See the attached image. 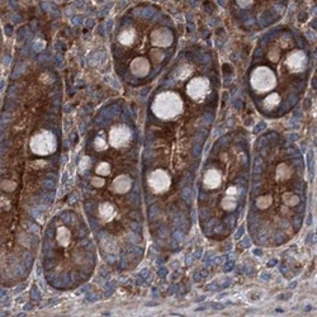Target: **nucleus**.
I'll return each mask as SVG.
<instances>
[{
	"label": "nucleus",
	"mask_w": 317,
	"mask_h": 317,
	"mask_svg": "<svg viewBox=\"0 0 317 317\" xmlns=\"http://www.w3.org/2000/svg\"><path fill=\"white\" fill-rule=\"evenodd\" d=\"M132 180L128 175H120L118 178L114 179L112 189L116 193H126L131 189Z\"/></svg>",
	"instance_id": "8"
},
{
	"label": "nucleus",
	"mask_w": 317,
	"mask_h": 317,
	"mask_svg": "<svg viewBox=\"0 0 317 317\" xmlns=\"http://www.w3.org/2000/svg\"><path fill=\"white\" fill-rule=\"evenodd\" d=\"M192 195H193L192 190L188 189V188H186V189H184L183 193H181V198H183V199L185 200L188 204H190V202H192Z\"/></svg>",
	"instance_id": "18"
},
{
	"label": "nucleus",
	"mask_w": 317,
	"mask_h": 317,
	"mask_svg": "<svg viewBox=\"0 0 317 317\" xmlns=\"http://www.w3.org/2000/svg\"><path fill=\"white\" fill-rule=\"evenodd\" d=\"M279 102H281V98L277 93H273L270 94L267 99H264V108L268 109V111H272L273 108L276 106H278Z\"/></svg>",
	"instance_id": "13"
},
{
	"label": "nucleus",
	"mask_w": 317,
	"mask_h": 317,
	"mask_svg": "<svg viewBox=\"0 0 317 317\" xmlns=\"http://www.w3.org/2000/svg\"><path fill=\"white\" fill-rule=\"evenodd\" d=\"M150 70V65L145 59L139 57V59L134 60L131 64V71L134 75L136 76H145Z\"/></svg>",
	"instance_id": "9"
},
{
	"label": "nucleus",
	"mask_w": 317,
	"mask_h": 317,
	"mask_svg": "<svg viewBox=\"0 0 317 317\" xmlns=\"http://www.w3.org/2000/svg\"><path fill=\"white\" fill-rule=\"evenodd\" d=\"M276 264H277V260H270V262H269L270 267H273V265H276Z\"/></svg>",
	"instance_id": "27"
},
{
	"label": "nucleus",
	"mask_w": 317,
	"mask_h": 317,
	"mask_svg": "<svg viewBox=\"0 0 317 317\" xmlns=\"http://www.w3.org/2000/svg\"><path fill=\"white\" fill-rule=\"evenodd\" d=\"M284 202H286L288 206H296V204L300 203V198L297 195L292 194V193H287L286 197H284Z\"/></svg>",
	"instance_id": "15"
},
{
	"label": "nucleus",
	"mask_w": 317,
	"mask_h": 317,
	"mask_svg": "<svg viewBox=\"0 0 317 317\" xmlns=\"http://www.w3.org/2000/svg\"><path fill=\"white\" fill-rule=\"evenodd\" d=\"M272 200L270 197H263L258 200V207L259 208H267L269 206V202Z\"/></svg>",
	"instance_id": "19"
},
{
	"label": "nucleus",
	"mask_w": 317,
	"mask_h": 317,
	"mask_svg": "<svg viewBox=\"0 0 317 317\" xmlns=\"http://www.w3.org/2000/svg\"><path fill=\"white\" fill-rule=\"evenodd\" d=\"M251 86L259 93L270 92L276 85V75L273 70L267 66L256 67L251 74Z\"/></svg>",
	"instance_id": "2"
},
{
	"label": "nucleus",
	"mask_w": 317,
	"mask_h": 317,
	"mask_svg": "<svg viewBox=\"0 0 317 317\" xmlns=\"http://www.w3.org/2000/svg\"><path fill=\"white\" fill-rule=\"evenodd\" d=\"M94 145H95V149H97V150H104V149L107 148L106 141H104L102 137H97V139H95Z\"/></svg>",
	"instance_id": "17"
},
{
	"label": "nucleus",
	"mask_w": 317,
	"mask_h": 317,
	"mask_svg": "<svg viewBox=\"0 0 317 317\" xmlns=\"http://www.w3.org/2000/svg\"><path fill=\"white\" fill-rule=\"evenodd\" d=\"M1 188H3L4 190H13L14 188H15V184L13 183V181H3V183H1Z\"/></svg>",
	"instance_id": "20"
},
{
	"label": "nucleus",
	"mask_w": 317,
	"mask_h": 317,
	"mask_svg": "<svg viewBox=\"0 0 317 317\" xmlns=\"http://www.w3.org/2000/svg\"><path fill=\"white\" fill-rule=\"evenodd\" d=\"M56 149V140L51 132L42 131L31 140V150L37 155H48Z\"/></svg>",
	"instance_id": "3"
},
{
	"label": "nucleus",
	"mask_w": 317,
	"mask_h": 317,
	"mask_svg": "<svg viewBox=\"0 0 317 317\" xmlns=\"http://www.w3.org/2000/svg\"><path fill=\"white\" fill-rule=\"evenodd\" d=\"M160 273H161V274H160V276H161V277H165V276H166V269H165V268H164V269H162L161 272H160Z\"/></svg>",
	"instance_id": "26"
},
{
	"label": "nucleus",
	"mask_w": 317,
	"mask_h": 317,
	"mask_svg": "<svg viewBox=\"0 0 317 317\" xmlns=\"http://www.w3.org/2000/svg\"><path fill=\"white\" fill-rule=\"evenodd\" d=\"M131 130L125 125L114 126L109 134V142L113 148H122L131 140Z\"/></svg>",
	"instance_id": "4"
},
{
	"label": "nucleus",
	"mask_w": 317,
	"mask_h": 317,
	"mask_svg": "<svg viewBox=\"0 0 317 317\" xmlns=\"http://www.w3.org/2000/svg\"><path fill=\"white\" fill-rule=\"evenodd\" d=\"M249 245H250V240L246 239L245 240V246H249Z\"/></svg>",
	"instance_id": "28"
},
{
	"label": "nucleus",
	"mask_w": 317,
	"mask_h": 317,
	"mask_svg": "<svg viewBox=\"0 0 317 317\" xmlns=\"http://www.w3.org/2000/svg\"><path fill=\"white\" fill-rule=\"evenodd\" d=\"M169 176L165 174L161 170H158V171L153 172L149 178V183H150L151 188L156 192H160L162 189H166L169 186Z\"/></svg>",
	"instance_id": "7"
},
{
	"label": "nucleus",
	"mask_w": 317,
	"mask_h": 317,
	"mask_svg": "<svg viewBox=\"0 0 317 317\" xmlns=\"http://www.w3.org/2000/svg\"><path fill=\"white\" fill-rule=\"evenodd\" d=\"M181 111H183V100L176 93H161L155 98L153 103L154 114L162 120L175 117Z\"/></svg>",
	"instance_id": "1"
},
{
	"label": "nucleus",
	"mask_w": 317,
	"mask_h": 317,
	"mask_svg": "<svg viewBox=\"0 0 317 317\" xmlns=\"http://www.w3.org/2000/svg\"><path fill=\"white\" fill-rule=\"evenodd\" d=\"M254 253H255V255H262V251L260 250H254Z\"/></svg>",
	"instance_id": "29"
},
{
	"label": "nucleus",
	"mask_w": 317,
	"mask_h": 317,
	"mask_svg": "<svg viewBox=\"0 0 317 317\" xmlns=\"http://www.w3.org/2000/svg\"><path fill=\"white\" fill-rule=\"evenodd\" d=\"M208 86L209 84L206 79L195 78L188 84V86H186V92H188V94H189L193 99L199 100L206 95L207 90H208Z\"/></svg>",
	"instance_id": "5"
},
{
	"label": "nucleus",
	"mask_w": 317,
	"mask_h": 317,
	"mask_svg": "<svg viewBox=\"0 0 317 317\" xmlns=\"http://www.w3.org/2000/svg\"><path fill=\"white\" fill-rule=\"evenodd\" d=\"M90 158H88V156H85V158H83V161H81V164H80V169L81 170H86L88 169V167L90 166Z\"/></svg>",
	"instance_id": "21"
},
{
	"label": "nucleus",
	"mask_w": 317,
	"mask_h": 317,
	"mask_svg": "<svg viewBox=\"0 0 317 317\" xmlns=\"http://www.w3.org/2000/svg\"><path fill=\"white\" fill-rule=\"evenodd\" d=\"M263 279H269V276H268V273H265V276L262 277Z\"/></svg>",
	"instance_id": "30"
},
{
	"label": "nucleus",
	"mask_w": 317,
	"mask_h": 317,
	"mask_svg": "<svg viewBox=\"0 0 317 317\" xmlns=\"http://www.w3.org/2000/svg\"><path fill=\"white\" fill-rule=\"evenodd\" d=\"M109 172H111V166H109V164H107V162H102V164L97 167L98 175H108Z\"/></svg>",
	"instance_id": "16"
},
{
	"label": "nucleus",
	"mask_w": 317,
	"mask_h": 317,
	"mask_svg": "<svg viewBox=\"0 0 317 317\" xmlns=\"http://www.w3.org/2000/svg\"><path fill=\"white\" fill-rule=\"evenodd\" d=\"M135 37H136V33H135L134 29H125V31H122V33L120 34V42L122 45L130 46L132 45Z\"/></svg>",
	"instance_id": "12"
},
{
	"label": "nucleus",
	"mask_w": 317,
	"mask_h": 317,
	"mask_svg": "<svg viewBox=\"0 0 317 317\" xmlns=\"http://www.w3.org/2000/svg\"><path fill=\"white\" fill-rule=\"evenodd\" d=\"M242 231H244V226H241V227H240L239 232H237V235H236V239H239V237H241V235H242Z\"/></svg>",
	"instance_id": "24"
},
{
	"label": "nucleus",
	"mask_w": 317,
	"mask_h": 317,
	"mask_svg": "<svg viewBox=\"0 0 317 317\" xmlns=\"http://www.w3.org/2000/svg\"><path fill=\"white\" fill-rule=\"evenodd\" d=\"M220 174H218L217 171H213V170L207 172L206 176H204V184H206L207 186H209V188H216V186L220 184Z\"/></svg>",
	"instance_id": "11"
},
{
	"label": "nucleus",
	"mask_w": 317,
	"mask_h": 317,
	"mask_svg": "<svg viewBox=\"0 0 317 317\" xmlns=\"http://www.w3.org/2000/svg\"><path fill=\"white\" fill-rule=\"evenodd\" d=\"M237 190H236V188H234V186H231V188H228V190H227V193L230 195H232V194H235V193H236Z\"/></svg>",
	"instance_id": "23"
},
{
	"label": "nucleus",
	"mask_w": 317,
	"mask_h": 317,
	"mask_svg": "<svg viewBox=\"0 0 317 317\" xmlns=\"http://www.w3.org/2000/svg\"><path fill=\"white\" fill-rule=\"evenodd\" d=\"M57 241H59L60 244L64 245V246L69 244L70 231L66 227H60L59 230H57Z\"/></svg>",
	"instance_id": "14"
},
{
	"label": "nucleus",
	"mask_w": 317,
	"mask_h": 317,
	"mask_svg": "<svg viewBox=\"0 0 317 317\" xmlns=\"http://www.w3.org/2000/svg\"><path fill=\"white\" fill-rule=\"evenodd\" d=\"M287 66L290 67L292 71L300 73L304 71L307 66V56L305 55L304 51H293L287 57Z\"/></svg>",
	"instance_id": "6"
},
{
	"label": "nucleus",
	"mask_w": 317,
	"mask_h": 317,
	"mask_svg": "<svg viewBox=\"0 0 317 317\" xmlns=\"http://www.w3.org/2000/svg\"><path fill=\"white\" fill-rule=\"evenodd\" d=\"M92 184L94 186H103L104 185V180H103V179H99V178H93L92 179Z\"/></svg>",
	"instance_id": "22"
},
{
	"label": "nucleus",
	"mask_w": 317,
	"mask_h": 317,
	"mask_svg": "<svg viewBox=\"0 0 317 317\" xmlns=\"http://www.w3.org/2000/svg\"><path fill=\"white\" fill-rule=\"evenodd\" d=\"M223 305H220V304H217V305H213V309H216V310H222L223 309Z\"/></svg>",
	"instance_id": "25"
},
{
	"label": "nucleus",
	"mask_w": 317,
	"mask_h": 317,
	"mask_svg": "<svg viewBox=\"0 0 317 317\" xmlns=\"http://www.w3.org/2000/svg\"><path fill=\"white\" fill-rule=\"evenodd\" d=\"M99 213H100V217H102V220H103L104 222H109L114 216V208L112 207V204L103 203V204H100Z\"/></svg>",
	"instance_id": "10"
}]
</instances>
